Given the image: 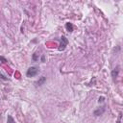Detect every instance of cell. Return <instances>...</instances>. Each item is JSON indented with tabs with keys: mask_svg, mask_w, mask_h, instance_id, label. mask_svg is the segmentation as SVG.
<instances>
[{
	"mask_svg": "<svg viewBox=\"0 0 123 123\" xmlns=\"http://www.w3.org/2000/svg\"><path fill=\"white\" fill-rule=\"evenodd\" d=\"M104 97H99V99H98V102L99 103H102V102H104Z\"/></svg>",
	"mask_w": 123,
	"mask_h": 123,
	"instance_id": "obj_9",
	"label": "cell"
},
{
	"mask_svg": "<svg viewBox=\"0 0 123 123\" xmlns=\"http://www.w3.org/2000/svg\"><path fill=\"white\" fill-rule=\"evenodd\" d=\"M65 29H66V31L69 32V33L73 32V25H72V23L67 22V23L65 24Z\"/></svg>",
	"mask_w": 123,
	"mask_h": 123,
	"instance_id": "obj_4",
	"label": "cell"
},
{
	"mask_svg": "<svg viewBox=\"0 0 123 123\" xmlns=\"http://www.w3.org/2000/svg\"><path fill=\"white\" fill-rule=\"evenodd\" d=\"M61 43H60V46H59V51H63L65 49V47L67 46V43H68V40L67 38L64 37V36H62L61 37Z\"/></svg>",
	"mask_w": 123,
	"mask_h": 123,
	"instance_id": "obj_2",
	"label": "cell"
},
{
	"mask_svg": "<svg viewBox=\"0 0 123 123\" xmlns=\"http://www.w3.org/2000/svg\"><path fill=\"white\" fill-rule=\"evenodd\" d=\"M38 71H39L38 66H31L28 68L26 75H27V77H34L38 73Z\"/></svg>",
	"mask_w": 123,
	"mask_h": 123,
	"instance_id": "obj_1",
	"label": "cell"
},
{
	"mask_svg": "<svg viewBox=\"0 0 123 123\" xmlns=\"http://www.w3.org/2000/svg\"><path fill=\"white\" fill-rule=\"evenodd\" d=\"M7 123H15V121H14V119L12 118V115H8L7 116Z\"/></svg>",
	"mask_w": 123,
	"mask_h": 123,
	"instance_id": "obj_7",
	"label": "cell"
},
{
	"mask_svg": "<svg viewBox=\"0 0 123 123\" xmlns=\"http://www.w3.org/2000/svg\"><path fill=\"white\" fill-rule=\"evenodd\" d=\"M105 111H106V108H105V107H101V108L96 109V110L93 111V114H94L95 116H99V115H102V114L105 112Z\"/></svg>",
	"mask_w": 123,
	"mask_h": 123,
	"instance_id": "obj_3",
	"label": "cell"
},
{
	"mask_svg": "<svg viewBox=\"0 0 123 123\" xmlns=\"http://www.w3.org/2000/svg\"><path fill=\"white\" fill-rule=\"evenodd\" d=\"M120 118H121V113L119 114V118H118V121H117V123H120Z\"/></svg>",
	"mask_w": 123,
	"mask_h": 123,
	"instance_id": "obj_11",
	"label": "cell"
},
{
	"mask_svg": "<svg viewBox=\"0 0 123 123\" xmlns=\"http://www.w3.org/2000/svg\"><path fill=\"white\" fill-rule=\"evenodd\" d=\"M118 73H119V69H118V67L114 68V69L111 71V77H112V79H115V78L118 76Z\"/></svg>",
	"mask_w": 123,
	"mask_h": 123,
	"instance_id": "obj_5",
	"label": "cell"
},
{
	"mask_svg": "<svg viewBox=\"0 0 123 123\" xmlns=\"http://www.w3.org/2000/svg\"><path fill=\"white\" fill-rule=\"evenodd\" d=\"M1 78H2L3 80H7V78H6V77H5V76H4L3 74H1Z\"/></svg>",
	"mask_w": 123,
	"mask_h": 123,
	"instance_id": "obj_10",
	"label": "cell"
},
{
	"mask_svg": "<svg viewBox=\"0 0 123 123\" xmlns=\"http://www.w3.org/2000/svg\"><path fill=\"white\" fill-rule=\"evenodd\" d=\"M45 80H46V78H45L44 76L40 77V79H39L37 82H36V86H41V85H42V84L45 82Z\"/></svg>",
	"mask_w": 123,
	"mask_h": 123,
	"instance_id": "obj_6",
	"label": "cell"
},
{
	"mask_svg": "<svg viewBox=\"0 0 123 123\" xmlns=\"http://www.w3.org/2000/svg\"><path fill=\"white\" fill-rule=\"evenodd\" d=\"M0 60L2 61V62H3V63H6V62H7V60H6L3 56H1V57H0Z\"/></svg>",
	"mask_w": 123,
	"mask_h": 123,
	"instance_id": "obj_8",
	"label": "cell"
}]
</instances>
